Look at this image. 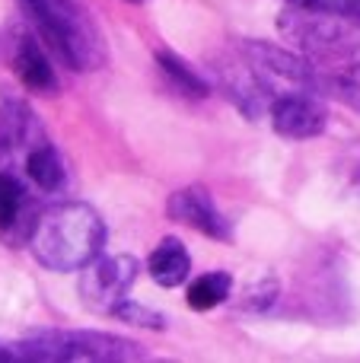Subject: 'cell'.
Returning a JSON list of instances; mask_svg holds the SVG:
<instances>
[{"mask_svg":"<svg viewBox=\"0 0 360 363\" xmlns=\"http://www.w3.org/2000/svg\"><path fill=\"white\" fill-rule=\"evenodd\" d=\"M29 252L51 271H80L102 255L106 223L83 201H64L42 211L29 226Z\"/></svg>","mask_w":360,"mask_h":363,"instance_id":"obj_1","label":"cell"},{"mask_svg":"<svg viewBox=\"0 0 360 363\" xmlns=\"http://www.w3.org/2000/svg\"><path fill=\"white\" fill-rule=\"evenodd\" d=\"M57 61L74 70H93L102 57L99 32L77 0H19Z\"/></svg>","mask_w":360,"mask_h":363,"instance_id":"obj_2","label":"cell"},{"mask_svg":"<svg viewBox=\"0 0 360 363\" xmlns=\"http://www.w3.org/2000/svg\"><path fill=\"white\" fill-rule=\"evenodd\" d=\"M13 351H16V360L32 363H125L144 357L137 341L118 338L108 332H57V328H42V332L26 335L19 345H13Z\"/></svg>","mask_w":360,"mask_h":363,"instance_id":"obj_3","label":"cell"},{"mask_svg":"<svg viewBox=\"0 0 360 363\" xmlns=\"http://www.w3.org/2000/svg\"><path fill=\"white\" fill-rule=\"evenodd\" d=\"M240 55L271 96L316 93L319 67L306 55H300V51L278 48L271 42H242Z\"/></svg>","mask_w":360,"mask_h":363,"instance_id":"obj_4","label":"cell"},{"mask_svg":"<svg viewBox=\"0 0 360 363\" xmlns=\"http://www.w3.org/2000/svg\"><path fill=\"white\" fill-rule=\"evenodd\" d=\"M137 281V258L134 255H99L80 268V300L89 313L115 315V309L128 300V290Z\"/></svg>","mask_w":360,"mask_h":363,"instance_id":"obj_5","label":"cell"},{"mask_svg":"<svg viewBox=\"0 0 360 363\" xmlns=\"http://www.w3.org/2000/svg\"><path fill=\"white\" fill-rule=\"evenodd\" d=\"M268 115H271V128L274 134L291 140H310L319 138L329 125V115H325L322 102L316 99V93H284L274 96L271 106H268Z\"/></svg>","mask_w":360,"mask_h":363,"instance_id":"obj_6","label":"cell"},{"mask_svg":"<svg viewBox=\"0 0 360 363\" xmlns=\"http://www.w3.org/2000/svg\"><path fill=\"white\" fill-rule=\"evenodd\" d=\"M166 213H169L172 220H179V223L204 233V236L220 239V242H227V239L233 236L230 223L223 220V213L217 211L214 198H210L204 188H182V191H172L169 201H166Z\"/></svg>","mask_w":360,"mask_h":363,"instance_id":"obj_7","label":"cell"},{"mask_svg":"<svg viewBox=\"0 0 360 363\" xmlns=\"http://www.w3.org/2000/svg\"><path fill=\"white\" fill-rule=\"evenodd\" d=\"M13 70H16L19 83L26 89H32V93L51 96L57 89L55 67H51L48 55L38 48V42H32V38H19L16 55H13Z\"/></svg>","mask_w":360,"mask_h":363,"instance_id":"obj_8","label":"cell"},{"mask_svg":"<svg viewBox=\"0 0 360 363\" xmlns=\"http://www.w3.org/2000/svg\"><path fill=\"white\" fill-rule=\"evenodd\" d=\"M147 271H150V277L159 284V287H166V290L179 287V284L189 281L191 255L179 239L169 236L150 252V258H147Z\"/></svg>","mask_w":360,"mask_h":363,"instance_id":"obj_9","label":"cell"},{"mask_svg":"<svg viewBox=\"0 0 360 363\" xmlns=\"http://www.w3.org/2000/svg\"><path fill=\"white\" fill-rule=\"evenodd\" d=\"M0 134H4V140L10 147H26V144L35 147L45 140L35 125L32 108L16 96H4V102H0Z\"/></svg>","mask_w":360,"mask_h":363,"instance_id":"obj_10","label":"cell"},{"mask_svg":"<svg viewBox=\"0 0 360 363\" xmlns=\"http://www.w3.org/2000/svg\"><path fill=\"white\" fill-rule=\"evenodd\" d=\"M26 172L42 191H57L64 185V163L51 144H35L26 153Z\"/></svg>","mask_w":360,"mask_h":363,"instance_id":"obj_11","label":"cell"},{"mask_svg":"<svg viewBox=\"0 0 360 363\" xmlns=\"http://www.w3.org/2000/svg\"><path fill=\"white\" fill-rule=\"evenodd\" d=\"M230 290H233V281H230L227 271H210V274H201L191 281L189 287V306L195 313H208V309H217L220 303L230 300Z\"/></svg>","mask_w":360,"mask_h":363,"instance_id":"obj_12","label":"cell"},{"mask_svg":"<svg viewBox=\"0 0 360 363\" xmlns=\"http://www.w3.org/2000/svg\"><path fill=\"white\" fill-rule=\"evenodd\" d=\"M316 96L335 99L342 106L360 112V77L351 74H338V70H319L316 77Z\"/></svg>","mask_w":360,"mask_h":363,"instance_id":"obj_13","label":"cell"},{"mask_svg":"<svg viewBox=\"0 0 360 363\" xmlns=\"http://www.w3.org/2000/svg\"><path fill=\"white\" fill-rule=\"evenodd\" d=\"M157 61H159V67H163V74L179 86V93L208 96V83H204V77L198 74L195 67H189L179 55H172V51H157Z\"/></svg>","mask_w":360,"mask_h":363,"instance_id":"obj_14","label":"cell"},{"mask_svg":"<svg viewBox=\"0 0 360 363\" xmlns=\"http://www.w3.org/2000/svg\"><path fill=\"white\" fill-rule=\"evenodd\" d=\"M26 211V191L13 176L0 172V233H10L13 226H19Z\"/></svg>","mask_w":360,"mask_h":363,"instance_id":"obj_15","label":"cell"},{"mask_svg":"<svg viewBox=\"0 0 360 363\" xmlns=\"http://www.w3.org/2000/svg\"><path fill=\"white\" fill-rule=\"evenodd\" d=\"M115 315H118L121 322H128V325H137V328H166V315L157 313V309H147L144 303H134L131 296H128L125 303H121L118 309H115Z\"/></svg>","mask_w":360,"mask_h":363,"instance_id":"obj_16","label":"cell"},{"mask_svg":"<svg viewBox=\"0 0 360 363\" xmlns=\"http://www.w3.org/2000/svg\"><path fill=\"white\" fill-rule=\"evenodd\" d=\"M291 6H303V10H325V13H338V16L354 23L360 0H287Z\"/></svg>","mask_w":360,"mask_h":363,"instance_id":"obj_17","label":"cell"},{"mask_svg":"<svg viewBox=\"0 0 360 363\" xmlns=\"http://www.w3.org/2000/svg\"><path fill=\"white\" fill-rule=\"evenodd\" d=\"M278 300V284L268 277L265 284H255V287L246 290V300H242V309H255V313H261V309H268L271 303Z\"/></svg>","mask_w":360,"mask_h":363,"instance_id":"obj_18","label":"cell"},{"mask_svg":"<svg viewBox=\"0 0 360 363\" xmlns=\"http://www.w3.org/2000/svg\"><path fill=\"white\" fill-rule=\"evenodd\" d=\"M10 360H16V351L6 347V345H0V363H10Z\"/></svg>","mask_w":360,"mask_h":363,"instance_id":"obj_19","label":"cell"},{"mask_svg":"<svg viewBox=\"0 0 360 363\" xmlns=\"http://www.w3.org/2000/svg\"><path fill=\"white\" fill-rule=\"evenodd\" d=\"M354 176H357V182H360V160H357V166H354Z\"/></svg>","mask_w":360,"mask_h":363,"instance_id":"obj_20","label":"cell"},{"mask_svg":"<svg viewBox=\"0 0 360 363\" xmlns=\"http://www.w3.org/2000/svg\"><path fill=\"white\" fill-rule=\"evenodd\" d=\"M354 23H357V26H360V10H357V16H354Z\"/></svg>","mask_w":360,"mask_h":363,"instance_id":"obj_21","label":"cell"},{"mask_svg":"<svg viewBox=\"0 0 360 363\" xmlns=\"http://www.w3.org/2000/svg\"><path fill=\"white\" fill-rule=\"evenodd\" d=\"M128 4H144V0H128Z\"/></svg>","mask_w":360,"mask_h":363,"instance_id":"obj_22","label":"cell"}]
</instances>
